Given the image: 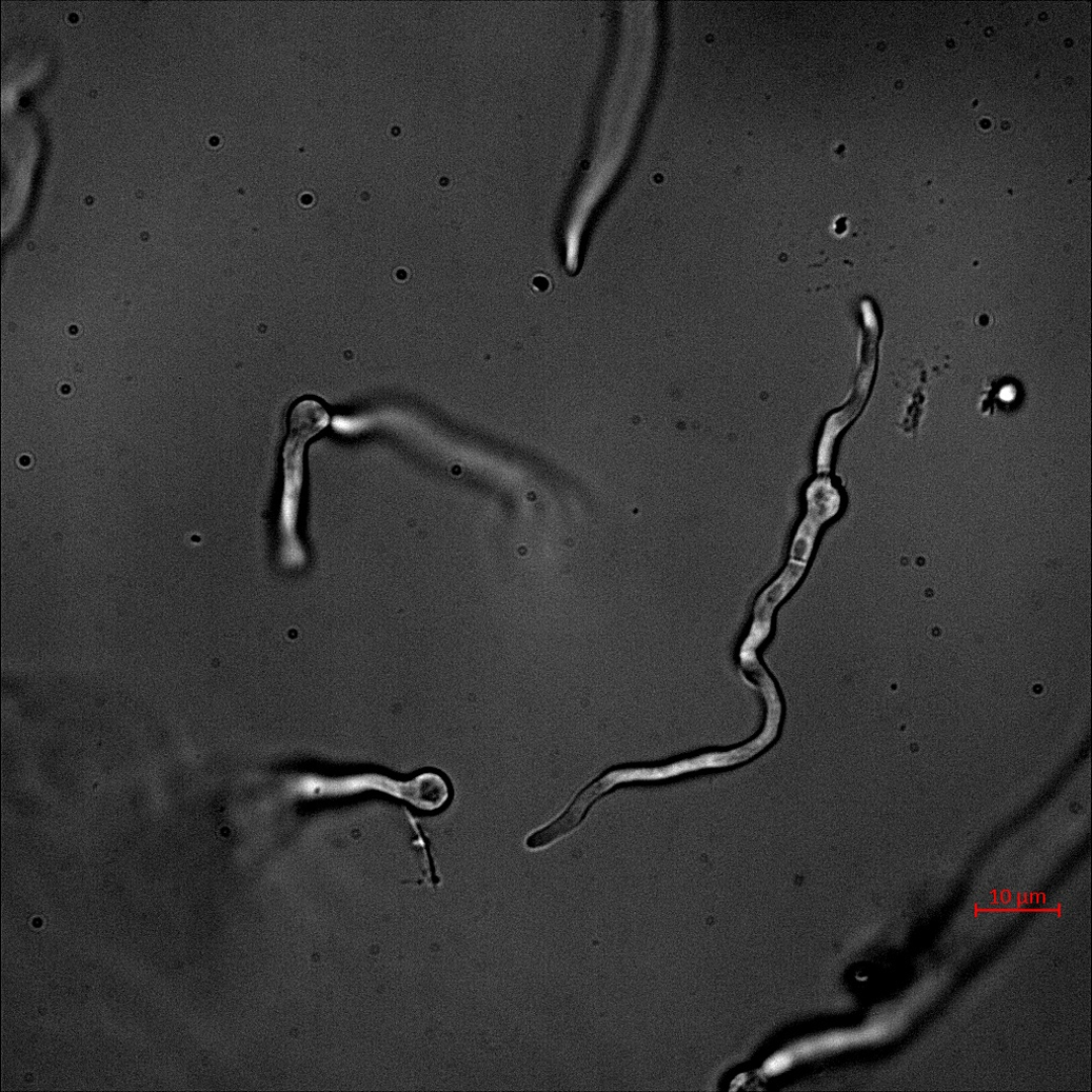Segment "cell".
Listing matches in <instances>:
<instances>
[{"instance_id":"obj_2","label":"cell","mask_w":1092,"mask_h":1092,"mask_svg":"<svg viewBox=\"0 0 1092 1092\" xmlns=\"http://www.w3.org/2000/svg\"><path fill=\"white\" fill-rule=\"evenodd\" d=\"M325 408L316 399L304 398L293 404L289 415V438L306 443L329 425Z\"/></svg>"},{"instance_id":"obj_1","label":"cell","mask_w":1092,"mask_h":1092,"mask_svg":"<svg viewBox=\"0 0 1092 1092\" xmlns=\"http://www.w3.org/2000/svg\"><path fill=\"white\" fill-rule=\"evenodd\" d=\"M401 797L423 811H438L450 799V787L437 773H424L400 789Z\"/></svg>"}]
</instances>
